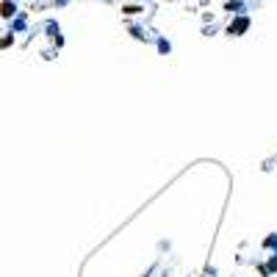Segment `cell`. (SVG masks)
<instances>
[{
	"instance_id": "1",
	"label": "cell",
	"mask_w": 277,
	"mask_h": 277,
	"mask_svg": "<svg viewBox=\"0 0 277 277\" xmlns=\"http://www.w3.org/2000/svg\"><path fill=\"white\" fill-rule=\"evenodd\" d=\"M247 28H250V20L241 17V20H236V22H230L227 34H230V36H241V31H247Z\"/></svg>"
},
{
	"instance_id": "2",
	"label": "cell",
	"mask_w": 277,
	"mask_h": 277,
	"mask_svg": "<svg viewBox=\"0 0 277 277\" xmlns=\"http://www.w3.org/2000/svg\"><path fill=\"white\" fill-rule=\"evenodd\" d=\"M122 11H125V14H138V11H141V9H138V6H125V9H122Z\"/></svg>"
}]
</instances>
